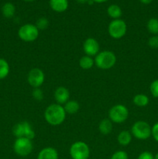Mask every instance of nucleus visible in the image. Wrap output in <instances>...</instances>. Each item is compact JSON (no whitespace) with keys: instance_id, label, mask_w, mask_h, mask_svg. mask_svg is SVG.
Wrapping results in <instances>:
<instances>
[{"instance_id":"nucleus-31","label":"nucleus","mask_w":158,"mask_h":159,"mask_svg":"<svg viewBox=\"0 0 158 159\" xmlns=\"http://www.w3.org/2000/svg\"><path fill=\"white\" fill-rule=\"evenodd\" d=\"M139 1H140L143 4L147 5V4H150V2H152V1H153V0H139Z\"/></svg>"},{"instance_id":"nucleus-22","label":"nucleus","mask_w":158,"mask_h":159,"mask_svg":"<svg viewBox=\"0 0 158 159\" xmlns=\"http://www.w3.org/2000/svg\"><path fill=\"white\" fill-rule=\"evenodd\" d=\"M147 27L150 34H153V35H158V19H150L147 22Z\"/></svg>"},{"instance_id":"nucleus-32","label":"nucleus","mask_w":158,"mask_h":159,"mask_svg":"<svg viewBox=\"0 0 158 159\" xmlns=\"http://www.w3.org/2000/svg\"><path fill=\"white\" fill-rule=\"evenodd\" d=\"M92 1L96 3H103V2H107L108 0H92Z\"/></svg>"},{"instance_id":"nucleus-15","label":"nucleus","mask_w":158,"mask_h":159,"mask_svg":"<svg viewBox=\"0 0 158 159\" xmlns=\"http://www.w3.org/2000/svg\"><path fill=\"white\" fill-rule=\"evenodd\" d=\"M132 136H133L132 134L128 130H122L118 135L117 141L120 145L127 146L131 142Z\"/></svg>"},{"instance_id":"nucleus-4","label":"nucleus","mask_w":158,"mask_h":159,"mask_svg":"<svg viewBox=\"0 0 158 159\" xmlns=\"http://www.w3.org/2000/svg\"><path fill=\"white\" fill-rule=\"evenodd\" d=\"M127 31V25L124 20L121 19L113 20L110 22L108 26V32L110 37L116 40L122 38Z\"/></svg>"},{"instance_id":"nucleus-11","label":"nucleus","mask_w":158,"mask_h":159,"mask_svg":"<svg viewBox=\"0 0 158 159\" xmlns=\"http://www.w3.org/2000/svg\"><path fill=\"white\" fill-rule=\"evenodd\" d=\"M99 43L97 40L92 37H88L84 41L83 51L85 54L90 57L96 56L99 53Z\"/></svg>"},{"instance_id":"nucleus-6","label":"nucleus","mask_w":158,"mask_h":159,"mask_svg":"<svg viewBox=\"0 0 158 159\" xmlns=\"http://www.w3.org/2000/svg\"><path fill=\"white\" fill-rule=\"evenodd\" d=\"M33 149L32 140L26 138H16L13 144V150L17 155L21 157L28 156Z\"/></svg>"},{"instance_id":"nucleus-8","label":"nucleus","mask_w":158,"mask_h":159,"mask_svg":"<svg viewBox=\"0 0 158 159\" xmlns=\"http://www.w3.org/2000/svg\"><path fill=\"white\" fill-rule=\"evenodd\" d=\"M69 152L72 159H88L90 156L89 147L83 141H76L71 144Z\"/></svg>"},{"instance_id":"nucleus-14","label":"nucleus","mask_w":158,"mask_h":159,"mask_svg":"<svg viewBox=\"0 0 158 159\" xmlns=\"http://www.w3.org/2000/svg\"><path fill=\"white\" fill-rule=\"evenodd\" d=\"M49 4L54 12H63L68 9V0H50Z\"/></svg>"},{"instance_id":"nucleus-3","label":"nucleus","mask_w":158,"mask_h":159,"mask_svg":"<svg viewBox=\"0 0 158 159\" xmlns=\"http://www.w3.org/2000/svg\"><path fill=\"white\" fill-rule=\"evenodd\" d=\"M152 127L146 121L139 120L133 124L131 134L138 140H147L151 136Z\"/></svg>"},{"instance_id":"nucleus-33","label":"nucleus","mask_w":158,"mask_h":159,"mask_svg":"<svg viewBox=\"0 0 158 159\" xmlns=\"http://www.w3.org/2000/svg\"><path fill=\"white\" fill-rule=\"evenodd\" d=\"M76 2H77L78 3H81V4H84V3L88 2V0H76Z\"/></svg>"},{"instance_id":"nucleus-18","label":"nucleus","mask_w":158,"mask_h":159,"mask_svg":"<svg viewBox=\"0 0 158 159\" xmlns=\"http://www.w3.org/2000/svg\"><path fill=\"white\" fill-rule=\"evenodd\" d=\"M64 109L66 113H68V114H74V113H77V111L79 110L80 105L75 100H68L64 104Z\"/></svg>"},{"instance_id":"nucleus-2","label":"nucleus","mask_w":158,"mask_h":159,"mask_svg":"<svg viewBox=\"0 0 158 159\" xmlns=\"http://www.w3.org/2000/svg\"><path fill=\"white\" fill-rule=\"evenodd\" d=\"M116 56L112 51H101L94 57V65L102 70L110 69L116 65Z\"/></svg>"},{"instance_id":"nucleus-19","label":"nucleus","mask_w":158,"mask_h":159,"mask_svg":"<svg viewBox=\"0 0 158 159\" xmlns=\"http://www.w3.org/2000/svg\"><path fill=\"white\" fill-rule=\"evenodd\" d=\"M2 12L6 18H12L15 12V6L11 2L5 3L2 8Z\"/></svg>"},{"instance_id":"nucleus-27","label":"nucleus","mask_w":158,"mask_h":159,"mask_svg":"<svg viewBox=\"0 0 158 159\" xmlns=\"http://www.w3.org/2000/svg\"><path fill=\"white\" fill-rule=\"evenodd\" d=\"M150 90L152 96L156 98H158V79L154 80L150 84Z\"/></svg>"},{"instance_id":"nucleus-17","label":"nucleus","mask_w":158,"mask_h":159,"mask_svg":"<svg viewBox=\"0 0 158 159\" xmlns=\"http://www.w3.org/2000/svg\"><path fill=\"white\" fill-rule=\"evenodd\" d=\"M99 131L104 135L110 134L112 130V122L109 119H104L99 123Z\"/></svg>"},{"instance_id":"nucleus-25","label":"nucleus","mask_w":158,"mask_h":159,"mask_svg":"<svg viewBox=\"0 0 158 159\" xmlns=\"http://www.w3.org/2000/svg\"><path fill=\"white\" fill-rule=\"evenodd\" d=\"M32 96L35 100L41 101L43 99V93L40 88L33 89L32 93Z\"/></svg>"},{"instance_id":"nucleus-9","label":"nucleus","mask_w":158,"mask_h":159,"mask_svg":"<svg viewBox=\"0 0 158 159\" xmlns=\"http://www.w3.org/2000/svg\"><path fill=\"white\" fill-rule=\"evenodd\" d=\"M39 31L40 30L37 29L36 25L26 23L19 29L18 36L23 41L33 42L38 37Z\"/></svg>"},{"instance_id":"nucleus-21","label":"nucleus","mask_w":158,"mask_h":159,"mask_svg":"<svg viewBox=\"0 0 158 159\" xmlns=\"http://www.w3.org/2000/svg\"><path fill=\"white\" fill-rule=\"evenodd\" d=\"M133 102L136 107H145L148 105L149 98L144 94H137L133 97Z\"/></svg>"},{"instance_id":"nucleus-28","label":"nucleus","mask_w":158,"mask_h":159,"mask_svg":"<svg viewBox=\"0 0 158 159\" xmlns=\"http://www.w3.org/2000/svg\"><path fill=\"white\" fill-rule=\"evenodd\" d=\"M148 45L153 49L158 48V35H153L148 40Z\"/></svg>"},{"instance_id":"nucleus-20","label":"nucleus","mask_w":158,"mask_h":159,"mask_svg":"<svg viewBox=\"0 0 158 159\" xmlns=\"http://www.w3.org/2000/svg\"><path fill=\"white\" fill-rule=\"evenodd\" d=\"M94 65V60L92 58V57H90V56L88 55L83 56V57L80 59V61H79V65H80V67L82 69H91Z\"/></svg>"},{"instance_id":"nucleus-10","label":"nucleus","mask_w":158,"mask_h":159,"mask_svg":"<svg viewBox=\"0 0 158 159\" xmlns=\"http://www.w3.org/2000/svg\"><path fill=\"white\" fill-rule=\"evenodd\" d=\"M45 80L43 71L39 68H33L29 71L27 75V82L33 89L40 88Z\"/></svg>"},{"instance_id":"nucleus-34","label":"nucleus","mask_w":158,"mask_h":159,"mask_svg":"<svg viewBox=\"0 0 158 159\" xmlns=\"http://www.w3.org/2000/svg\"><path fill=\"white\" fill-rule=\"evenodd\" d=\"M154 159H158V153H156V155H154Z\"/></svg>"},{"instance_id":"nucleus-1","label":"nucleus","mask_w":158,"mask_h":159,"mask_svg":"<svg viewBox=\"0 0 158 159\" xmlns=\"http://www.w3.org/2000/svg\"><path fill=\"white\" fill-rule=\"evenodd\" d=\"M66 114L63 106L54 103L46 107L44 112V118L50 125L59 126L65 120Z\"/></svg>"},{"instance_id":"nucleus-30","label":"nucleus","mask_w":158,"mask_h":159,"mask_svg":"<svg viewBox=\"0 0 158 159\" xmlns=\"http://www.w3.org/2000/svg\"><path fill=\"white\" fill-rule=\"evenodd\" d=\"M151 136L154 138V140L158 142V123H156L152 127V133Z\"/></svg>"},{"instance_id":"nucleus-35","label":"nucleus","mask_w":158,"mask_h":159,"mask_svg":"<svg viewBox=\"0 0 158 159\" xmlns=\"http://www.w3.org/2000/svg\"><path fill=\"white\" fill-rule=\"evenodd\" d=\"M23 1H25V2H33V1H34V0H23Z\"/></svg>"},{"instance_id":"nucleus-23","label":"nucleus","mask_w":158,"mask_h":159,"mask_svg":"<svg viewBox=\"0 0 158 159\" xmlns=\"http://www.w3.org/2000/svg\"><path fill=\"white\" fill-rule=\"evenodd\" d=\"M9 73V63L5 59L0 58V79H3L8 76Z\"/></svg>"},{"instance_id":"nucleus-16","label":"nucleus","mask_w":158,"mask_h":159,"mask_svg":"<svg viewBox=\"0 0 158 159\" xmlns=\"http://www.w3.org/2000/svg\"><path fill=\"white\" fill-rule=\"evenodd\" d=\"M107 13H108V16L112 18L113 20H117V19H119L122 16V11L120 6L116 4H112L108 7Z\"/></svg>"},{"instance_id":"nucleus-5","label":"nucleus","mask_w":158,"mask_h":159,"mask_svg":"<svg viewBox=\"0 0 158 159\" xmlns=\"http://www.w3.org/2000/svg\"><path fill=\"white\" fill-rule=\"evenodd\" d=\"M129 110L125 106L117 104L112 107L108 111L109 120L116 124H122L129 117Z\"/></svg>"},{"instance_id":"nucleus-13","label":"nucleus","mask_w":158,"mask_h":159,"mask_svg":"<svg viewBox=\"0 0 158 159\" xmlns=\"http://www.w3.org/2000/svg\"><path fill=\"white\" fill-rule=\"evenodd\" d=\"M37 159H58V152L52 147L44 148L39 152Z\"/></svg>"},{"instance_id":"nucleus-26","label":"nucleus","mask_w":158,"mask_h":159,"mask_svg":"<svg viewBox=\"0 0 158 159\" xmlns=\"http://www.w3.org/2000/svg\"><path fill=\"white\" fill-rule=\"evenodd\" d=\"M110 159H129V156L124 151H117L112 155Z\"/></svg>"},{"instance_id":"nucleus-29","label":"nucleus","mask_w":158,"mask_h":159,"mask_svg":"<svg viewBox=\"0 0 158 159\" xmlns=\"http://www.w3.org/2000/svg\"><path fill=\"white\" fill-rule=\"evenodd\" d=\"M137 159H154L153 154L150 152H143L138 156Z\"/></svg>"},{"instance_id":"nucleus-24","label":"nucleus","mask_w":158,"mask_h":159,"mask_svg":"<svg viewBox=\"0 0 158 159\" xmlns=\"http://www.w3.org/2000/svg\"><path fill=\"white\" fill-rule=\"evenodd\" d=\"M49 26V20L45 17H40L36 23V26L39 30H44Z\"/></svg>"},{"instance_id":"nucleus-12","label":"nucleus","mask_w":158,"mask_h":159,"mask_svg":"<svg viewBox=\"0 0 158 159\" xmlns=\"http://www.w3.org/2000/svg\"><path fill=\"white\" fill-rule=\"evenodd\" d=\"M54 99L57 104H65L70 99L69 90L64 86H59L54 92Z\"/></svg>"},{"instance_id":"nucleus-7","label":"nucleus","mask_w":158,"mask_h":159,"mask_svg":"<svg viewBox=\"0 0 158 159\" xmlns=\"http://www.w3.org/2000/svg\"><path fill=\"white\" fill-rule=\"evenodd\" d=\"M12 134L16 138H26L30 140L33 139L36 135L32 126L27 121H23L15 124L12 128Z\"/></svg>"}]
</instances>
